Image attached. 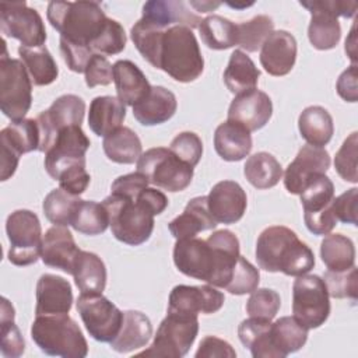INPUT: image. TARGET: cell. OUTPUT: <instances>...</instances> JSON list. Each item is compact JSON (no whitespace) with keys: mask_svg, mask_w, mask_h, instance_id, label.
Instances as JSON below:
<instances>
[{"mask_svg":"<svg viewBox=\"0 0 358 358\" xmlns=\"http://www.w3.org/2000/svg\"><path fill=\"white\" fill-rule=\"evenodd\" d=\"M274 22L268 15L260 14L249 21L236 24V45L246 52H256L273 32Z\"/></svg>","mask_w":358,"mask_h":358,"instance_id":"45","label":"cell"},{"mask_svg":"<svg viewBox=\"0 0 358 358\" xmlns=\"http://www.w3.org/2000/svg\"><path fill=\"white\" fill-rule=\"evenodd\" d=\"M157 69L179 83H192L201 76L204 60L197 39L189 27L173 25L164 31Z\"/></svg>","mask_w":358,"mask_h":358,"instance_id":"4","label":"cell"},{"mask_svg":"<svg viewBox=\"0 0 358 358\" xmlns=\"http://www.w3.org/2000/svg\"><path fill=\"white\" fill-rule=\"evenodd\" d=\"M18 55L35 85H49L57 78V64L45 45L38 48L20 46Z\"/></svg>","mask_w":358,"mask_h":358,"instance_id":"36","label":"cell"},{"mask_svg":"<svg viewBox=\"0 0 358 358\" xmlns=\"http://www.w3.org/2000/svg\"><path fill=\"white\" fill-rule=\"evenodd\" d=\"M176 108L175 94L165 87L154 85L141 101L133 105V116L143 126H155L168 122Z\"/></svg>","mask_w":358,"mask_h":358,"instance_id":"23","label":"cell"},{"mask_svg":"<svg viewBox=\"0 0 358 358\" xmlns=\"http://www.w3.org/2000/svg\"><path fill=\"white\" fill-rule=\"evenodd\" d=\"M281 306V298L277 291L270 288H256L250 292L246 302V312L250 317L274 319Z\"/></svg>","mask_w":358,"mask_h":358,"instance_id":"49","label":"cell"},{"mask_svg":"<svg viewBox=\"0 0 358 358\" xmlns=\"http://www.w3.org/2000/svg\"><path fill=\"white\" fill-rule=\"evenodd\" d=\"M0 57V108L4 116L11 120L24 119L32 103V81L18 59L7 55V46Z\"/></svg>","mask_w":358,"mask_h":358,"instance_id":"7","label":"cell"},{"mask_svg":"<svg viewBox=\"0 0 358 358\" xmlns=\"http://www.w3.org/2000/svg\"><path fill=\"white\" fill-rule=\"evenodd\" d=\"M124 117L126 106L116 96H96L90 103L88 126L99 137H105L119 129Z\"/></svg>","mask_w":358,"mask_h":358,"instance_id":"29","label":"cell"},{"mask_svg":"<svg viewBox=\"0 0 358 358\" xmlns=\"http://www.w3.org/2000/svg\"><path fill=\"white\" fill-rule=\"evenodd\" d=\"M46 15L60 38L90 49L109 20L95 1H50Z\"/></svg>","mask_w":358,"mask_h":358,"instance_id":"3","label":"cell"},{"mask_svg":"<svg viewBox=\"0 0 358 358\" xmlns=\"http://www.w3.org/2000/svg\"><path fill=\"white\" fill-rule=\"evenodd\" d=\"M113 236L130 246H138L150 239L154 229V213L138 199L109 194L103 201Z\"/></svg>","mask_w":358,"mask_h":358,"instance_id":"6","label":"cell"},{"mask_svg":"<svg viewBox=\"0 0 358 358\" xmlns=\"http://www.w3.org/2000/svg\"><path fill=\"white\" fill-rule=\"evenodd\" d=\"M296 60V41L288 31H273L262 45V67L274 77L288 74Z\"/></svg>","mask_w":358,"mask_h":358,"instance_id":"20","label":"cell"},{"mask_svg":"<svg viewBox=\"0 0 358 358\" xmlns=\"http://www.w3.org/2000/svg\"><path fill=\"white\" fill-rule=\"evenodd\" d=\"M14 308L7 298H1L0 351L7 358H18L25 351V341L14 323Z\"/></svg>","mask_w":358,"mask_h":358,"instance_id":"44","label":"cell"},{"mask_svg":"<svg viewBox=\"0 0 358 358\" xmlns=\"http://www.w3.org/2000/svg\"><path fill=\"white\" fill-rule=\"evenodd\" d=\"M81 199L67 190L59 187L49 192L42 203L45 217L55 225L67 227L71 224V218Z\"/></svg>","mask_w":358,"mask_h":358,"instance_id":"43","label":"cell"},{"mask_svg":"<svg viewBox=\"0 0 358 358\" xmlns=\"http://www.w3.org/2000/svg\"><path fill=\"white\" fill-rule=\"evenodd\" d=\"M137 172L144 175L148 183L168 192H182L193 179V168L164 147L143 152L137 161Z\"/></svg>","mask_w":358,"mask_h":358,"instance_id":"8","label":"cell"},{"mask_svg":"<svg viewBox=\"0 0 358 358\" xmlns=\"http://www.w3.org/2000/svg\"><path fill=\"white\" fill-rule=\"evenodd\" d=\"M357 154H358V133L352 131L341 144L334 157V168L341 179L357 183Z\"/></svg>","mask_w":358,"mask_h":358,"instance_id":"48","label":"cell"},{"mask_svg":"<svg viewBox=\"0 0 358 358\" xmlns=\"http://www.w3.org/2000/svg\"><path fill=\"white\" fill-rule=\"evenodd\" d=\"M80 253L71 232L66 227L55 225L49 228L42 239V262L53 268L73 274L74 262Z\"/></svg>","mask_w":358,"mask_h":358,"instance_id":"22","label":"cell"},{"mask_svg":"<svg viewBox=\"0 0 358 358\" xmlns=\"http://www.w3.org/2000/svg\"><path fill=\"white\" fill-rule=\"evenodd\" d=\"M298 129L302 138L313 147H324L333 137L334 123L331 115L322 106L305 108L298 117Z\"/></svg>","mask_w":358,"mask_h":358,"instance_id":"32","label":"cell"},{"mask_svg":"<svg viewBox=\"0 0 358 358\" xmlns=\"http://www.w3.org/2000/svg\"><path fill=\"white\" fill-rule=\"evenodd\" d=\"M85 113V102L74 94L59 96L53 103L36 116L39 129V148L46 152L55 143L57 133L69 126H81Z\"/></svg>","mask_w":358,"mask_h":358,"instance_id":"14","label":"cell"},{"mask_svg":"<svg viewBox=\"0 0 358 358\" xmlns=\"http://www.w3.org/2000/svg\"><path fill=\"white\" fill-rule=\"evenodd\" d=\"M169 150L180 161L194 168L203 155V143L196 133L182 131L171 141Z\"/></svg>","mask_w":358,"mask_h":358,"instance_id":"52","label":"cell"},{"mask_svg":"<svg viewBox=\"0 0 358 358\" xmlns=\"http://www.w3.org/2000/svg\"><path fill=\"white\" fill-rule=\"evenodd\" d=\"M239 256V241L229 229L215 231L206 241L176 239L173 246V263L182 274L224 289Z\"/></svg>","mask_w":358,"mask_h":358,"instance_id":"1","label":"cell"},{"mask_svg":"<svg viewBox=\"0 0 358 358\" xmlns=\"http://www.w3.org/2000/svg\"><path fill=\"white\" fill-rule=\"evenodd\" d=\"M320 257L330 271H344L355 263V246L343 234H327L320 243Z\"/></svg>","mask_w":358,"mask_h":358,"instance_id":"39","label":"cell"},{"mask_svg":"<svg viewBox=\"0 0 358 358\" xmlns=\"http://www.w3.org/2000/svg\"><path fill=\"white\" fill-rule=\"evenodd\" d=\"M141 18L154 24L158 28H169L173 25H185L192 28L199 27L200 17L192 13L186 3L173 0H151L143 6Z\"/></svg>","mask_w":358,"mask_h":358,"instance_id":"24","label":"cell"},{"mask_svg":"<svg viewBox=\"0 0 358 358\" xmlns=\"http://www.w3.org/2000/svg\"><path fill=\"white\" fill-rule=\"evenodd\" d=\"M31 337L46 355L84 358L88 354L87 340L69 313L36 316L31 326Z\"/></svg>","mask_w":358,"mask_h":358,"instance_id":"5","label":"cell"},{"mask_svg":"<svg viewBox=\"0 0 358 358\" xmlns=\"http://www.w3.org/2000/svg\"><path fill=\"white\" fill-rule=\"evenodd\" d=\"M76 308L94 340L110 343L117 336L123 322V312L102 294H81Z\"/></svg>","mask_w":358,"mask_h":358,"instance_id":"12","label":"cell"},{"mask_svg":"<svg viewBox=\"0 0 358 358\" xmlns=\"http://www.w3.org/2000/svg\"><path fill=\"white\" fill-rule=\"evenodd\" d=\"M71 275L81 294H102L106 287L105 263L92 252L80 250Z\"/></svg>","mask_w":358,"mask_h":358,"instance_id":"30","label":"cell"},{"mask_svg":"<svg viewBox=\"0 0 358 358\" xmlns=\"http://www.w3.org/2000/svg\"><path fill=\"white\" fill-rule=\"evenodd\" d=\"M60 52L67 67L74 73H84L88 62L95 55L88 46L77 45L60 38Z\"/></svg>","mask_w":358,"mask_h":358,"instance_id":"54","label":"cell"},{"mask_svg":"<svg viewBox=\"0 0 358 358\" xmlns=\"http://www.w3.org/2000/svg\"><path fill=\"white\" fill-rule=\"evenodd\" d=\"M152 336L150 319L138 310L123 312V322L117 336L109 343L110 348L120 354L131 352L144 347Z\"/></svg>","mask_w":358,"mask_h":358,"instance_id":"26","label":"cell"},{"mask_svg":"<svg viewBox=\"0 0 358 358\" xmlns=\"http://www.w3.org/2000/svg\"><path fill=\"white\" fill-rule=\"evenodd\" d=\"M102 147L108 159L116 164H134L143 154V145L138 136L126 126H120L105 136Z\"/></svg>","mask_w":358,"mask_h":358,"instance_id":"34","label":"cell"},{"mask_svg":"<svg viewBox=\"0 0 358 358\" xmlns=\"http://www.w3.org/2000/svg\"><path fill=\"white\" fill-rule=\"evenodd\" d=\"M215 227L217 222L207 207V196L192 199L183 213L168 224L169 232L176 239L194 238L199 232L214 229Z\"/></svg>","mask_w":358,"mask_h":358,"instance_id":"25","label":"cell"},{"mask_svg":"<svg viewBox=\"0 0 358 358\" xmlns=\"http://www.w3.org/2000/svg\"><path fill=\"white\" fill-rule=\"evenodd\" d=\"M256 260L260 268L299 277L315 266V255L298 235L282 225L266 228L256 242Z\"/></svg>","mask_w":358,"mask_h":358,"instance_id":"2","label":"cell"},{"mask_svg":"<svg viewBox=\"0 0 358 358\" xmlns=\"http://www.w3.org/2000/svg\"><path fill=\"white\" fill-rule=\"evenodd\" d=\"M211 357H227L235 358L236 352L232 345L215 336H207L200 341L199 350L196 351V358H211Z\"/></svg>","mask_w":358,"mask_h":358,"instance_id":"60","label":"cell"},{"mask_svg":"<svg viewBox=\"0 0 358 358\" xmlns=\"http://www.w3.org/2000/svg\"><path fill=\"white\" fill-rule=\"evenodd\" d=\"M238 336L253 358H278L271 341V320L249 316L239 324Z\"/></svg>","mask_w":358,"mask_h":358,"instance_id":"31","label":"cell"},{"mask_svg":"<svg viewBox=\"0 0 358 358\" xmlns=\"http://www.w3.org/2000/svg\"><path fill=\"white\" fill-rule=\"evenodd\" d=\"M303 220L306 228L313 235H327L337 225V220L331 210V203L316 213H303Z\"/></svg>","mask_w":358,"mask_h":358,"instance_id":"58","label":"cell"},{"mask_svg":"<svg viewBox=\"0 0 358 358\" xmlns=\"http://www.w3.org/2000/svg\"><path fill=\"white\" fill-rule=\"evenodd\" d=\"M259 281H260L259 270L250 262H248L243 256H239L236 266L234 268L232 277L228 285L225 287V289L234 295H245L255 291L259 285Z\"/></svg>","mask_w":358,"mask_h":358,"instance_id":"50","label":"cell"},{"mask_svg":"<svg viewBox=\"0 0 358 358\" xmlns=\"http://www.w3.org/2000/svg\"><path fill=\"white\" fill-rule=\"evenodd\" d=\"M6 232L10 241L8 260L14 266L24 267L36 263L42 252V228L39 218L29 210H15L6 221Z\"/></svg>","mask_w":358,"mask_h":358,"instance_id":"10","label":"cell"},{"mask_svg":"<svg viewBox=\"0 0 358 358\" xmlns=\"http://www.w3.org/2000/svg\"><path fill=\"white\" fill-rule=\"evenodd\" d=\"M0 28L6 36L18 39L21 46L38 48L46 41L42 17L25 1L0 4Z\"/></svg>","mask_w":358,"mask_h":358,"instance_id":"13","label":"cell"},{"mask_svg":"<svg viewBox=\"0 0 358 358\" xmlns=\"http://www.w3.org/2000/svg\"><path fill=\"white\" fill-rule=\"evenodd\" d=\"M225 296L217 287L207 285H176L168 299V312L194 315H210L218 312L224 305Z\"/></svg>","mask_w":358,"mask_h":358,"instance_id":"16","label":"cell"},{"mask_svg":"<svg viewBox=\"0 0 358 358\" xmlns=\"http://www.w3.org/2000/svg\"><path fill=\"white\" fill-rule=\"evenodd\" d=\"M1 145L10 148L20 157L22 154L38 151L39 148V129L36 119L11 120V123L0 131Z\"/></svg>","mask_w":358,"mask_h":358,"instance_id":"37","label":"cell"},{"mask_svg":"<svg viewBox=\"0 0 358 358\" xmlns=\"http://www.w3.org/2000/svg\"><path fill=\"white\" fill-rule=\"evenodd\" d=\"M337 94L347 102H357L358 87H357V64H351L344 70L336 84Z\"/></svg>","mask_w":358,"mask_h":358,"instance_id":"61","label":"cell"},{"mask_svg":"<svg viewBox=\"0 0 358 358\" xmlns=\"http://www.w3.org/2000/svg\"><path fill=\"white\" fill-rule=\"evenodd\" d=\"M73 305L70 282L56 274H42L36 282L35 316L66 315Z\"/></svg>","mask_w":358,"mask_h":358,"instance_id":"21","label":"cell"},{"mask_svg":"<svg viewBox=\"0 0 358 358\" xmlns=\"http://www.w3.org/2000/svg\"><path fill=\"white\" fill-rule=\"evenodd\" d=\"M357 200L358 189L352 187L338 197H334L331 201V210L337 221L344 224L357 225Z\"/></svg>","mask_w":358,"mask_h":358,"instance_id":"55","label":"cell"},{"mask_svg":"<svg viewBox=\"0 0 358 358\" xmlns=\"http://www.w3.org/2000/svg\"><path fill=\"white\" fill-rule=\"evenodd\" d=\"M84 74L85 84L90 88L96 85H109L113 81V66L105 56L95 53L88 62Z\"/></svg>","mask_w":358,"mask_h":358,"instance_id":"53","label":"cell"},{"mask_svg":"<svg viewBox=\"0 0 358 358\" xmlns=\"http://www.w3.org/2000/svg\"><path fill=\"white\" fill-rule=\"evenodd\" d=\"M308 340V329L294 316H282L271 323V341L278 358L301 350Z\"/></svg>","mask_w":358,"mask_h":358,"instance_id":"35","label":"cell"},{"mask_svg":"<svg viewBox=\"0 0 358 358\" xmlns=\"http://www.w3.org/2000/svg\"><path fill=\"white\" fill-rule=\"evenodd\" d=\"M330 166V155L322 147L303 145L295 159L287 166L284 186L288 193L301 194L308 182L316 175L326 173Z\"/></svg>","mask_w":358,"mask_h":358,"instance_id":"17","label":"cell"},{"mask_svg":"<svg viewBox=\"0 0 358 358\" xmlns=\"http://www.w3.org/2000/svg\"><path fill=\"white\" fill-rule=\"evenodd\" d=\"M77 232L84 235H99L103 234L109 225L108 211L103 204L94 200H81L74 211L70 224Z\"/></svg>","mask_w":358,"mask_h":358,"instance_id":"42","label":"cell"},{"mask_svg":"<svg viewBox=\"0 0 358 358\" xmlns=\"http://www.w3.org/2000/svg\"><path fill=\"white\" fill-rule=\"evenodd\" d=\"M299 196L303 213H316L326 208L333 201L334 185L326 173H320L308 182Z\"/></svg>","mask_w":358,"mask_h":358,"instance_id":"46","label":"cell"},{"mask_svg":"<svg viewBox=\"0 0 358 358\" xmlns=\"http://www.w3.org/2000/svg\"><path fill=\"white\" fill-rule=\"evenodd\" d=\"M310 13V22L308 27V38L315 49L329 50L337 46L341 38V27L337 17L313 10Z\"/></svg>","mask_w":358,"mask_h":358,"instance_id":"40","label":"cell"},{"mask_svg":"<svg viewBox=\"0 0 358 358\" xmlns=\"http://www.w3.org/2000/svg\"><path fill=\"white\" fill-rule=\"evenodd\" d=\"M273 115L270 96L259 90H252L236 95L228 109V120L239 123L249 131H256L266 126Z\"/></svg>","mask_w":358,"mask_h":358,"instance_id":"19","label":"cell"},{"mask_svg":"<svg viewBox=\"0 0 358 358\" xmlns=\"http://www.w3.org/2000/svg\"><path fill=\"white\" fill-rule=\"evenodd\" d=\"M345 53L350 56L352 64H357V36H355V24L352 25L348 38L345 39Z\"/></svg>","mask_w":358,"mask_h":358,"instance_id":"63","label":"cell"},{"mask_svg":"<svg viewBox=\"0 0 358 358\" xmlns=\"http://www.w3.org/2000/svg\"><path fill=\"white\" fill-rule=\"evenodd\" d=\"M292 313L308 330L317 329L327 320L330 301L323 278L316 274H303L294 281Z\"/></svg>","mask_w":358,"mask_h":358,"instance_id":"11","label":"cell"},{"mask_svg":"<svg viewBox=\"0 0 358 358\" xmlns=\"http://www.w3.org/2000/svg\"><path fill=\"white\" fill-rule=\"evenodd\" d=\"M243 173L253 187L270 189L280 182L282 168L274 155L260 151L246 159Z\"/></svg>","mask_w":358,"mask_h":358,"instance_id":"38","label":"cell"},{"mask_svg":"<svg viewBox=\"0 0 358 358\" xmlns=\"http://www.w3.org/2000/svg\"><path fill=\"white\" fill-rule=\"evenodd\" d=\"M323 281L329 296L341 299L348 298L355 301L358 294V278H357V267L352 266L344 271H330L327 270L323 275Z\"/></svg>","mask_w":358,"mask_h":358,"instance_id":"47","label":"cell"},{"mask_svg":"<svg viewBox=\"0 0 358 358\" xmlns=\"http://www.w3.org/2000/svg\"><path fill=\"white\" fill-rule=\"evenodd\" d=\"M214 148L224 161H241L252 150L250 131L239 123L227 120L215 129Z\"/></svg>","mask_w":358,"mask_h":358,"instance_id":"27","label":"cell"},{"mask_svg":"<svg viewBox=\"0 0 358 358\" xmlns=\"http://www.w3.org/2000/svg\"><path fill=\"white\" fill-rule=\"evenodd\" d=\"M91 141L81 126H69L57 133L53 145L45 152V169L57 180L66 171L85 165V152Z\"/></svg>","mask_w":358,"mask_h":358,"instance_id":"15","label":"cell"},{"mask_svg":"<svg viewBox=\"0 0 358 358\" xmlns=\"http://www.w3.org/2000/svg\"><path fill=\"white\" fill-rule=\"evenodd\" d=\"M190 6L194 7L200 13H210L214 8L220 7L221 3H211V1H190Z\"/></svg>","mask_w":358,"mask_h":358,"instance_id":"64","label":"cell"},{"mask_svg":"<svg viewBox=\"0 0 358 358\" xmlns=\"http://www.w3.org/2000/svg\"><path fill=\"white\" fill-rule=\"evenodd\" d=\"M148 186V180L140 172H133L116 178L110 186L112 194H119L127 199H137V196Z\"/></svg>","mask_w":358,"mask_h":358,"instance_id":"57","label":"cell"},{"mask_svg":"<svg viewBox=\"0 0 358 358\" xmlns=\"http://www.w3.org/2000/svg\"><path fill=\"white\" fill-rule=\"evenodd\" d=\"M18 161H20L18 154H15L10 148L1 145V182H6L15 173Z\"/></svg>","mask_w":358,"mask_h":358,"instance_id":"62","label":"cell"},{"mask_svg":"<svg viewBox=\"0 0 358 358\" xmlns=\"http://www.w3.org/2000/svg\"><path fill=\"white\" fill-rule=\"evenodd\" d=\"M203 43L214 50L229 49L236 45V24L221 15H208L199 24Z\"/></svg>","mask_w":358,"mask_h":358,"instance_id":"41","label":"cell"},{"mask_svg":"<svg viewBox=\"0 0 358 358\" xmlns=\"http://www.w3.org/2000/svg\"><path fill=\"white\" fill-rule=\"evenodd\" d=\"M302 7L308 11L319 10L329 13L334 17H345L351 18L355 15L358 3L357 1H343V0H310V1H299Z\"/></svg>","mask_w":358,"mask_h":358,"instance_id":"56","label":"cell"},{"mask_svg":"<svg viewBox=\"0 0 358 358\" xmlns=\"http://www.w3.org/2000/svg\"><path fill=\"white\" fill-rule=\"evenodd\" d=\"M259 77L260 71L253 60L243 50H234L224 71V83L229 92L239 95L255 90Z\"/></svg>","mask_w":358,"mask_h":358,"instance_id":"33","label":"cell"},{"mask_svg":"<svg viewBox=\"0 0 358 358\" xmlns=\"http://www.w3.org/2000/svg\"><path fill=\"white\" fill-rule=\"evenodd\" d=\"M113 83L117 98L130 106L141 101L151 90L144 73L130 60H117L113 64Z\"/></svg>","mask_w":358,"mask_h":358,"instance_id":"28","label":"cell"},{"mask_svg":"<svg viewBox=\"0 0 358 358\" xmlns=\"http://www.w3.org/2000/svg\"><path fill=\"white\" fill-rule=\"evenodd\" d=\"M126 48V34L123 27L109 18L101 35L92 42L91 50L98 55H117Z\"/></svg>","mask_w":358,"mask_h":358,"instance_id":"51","label":"cell"},{"mask_svg":"<svg viewBox=\"0 0 358 358\" xmlns=\"http://www.w3.org/2000/svg\"><path fill=\"white\" fill-rule=\"evenodd\" d=\"M199 333V319L194 315L168 312L159 323L157 334L148 350L138 352L141 357L180 358L187 354Z\"/></svg>","mask_w":358,"mask_h":358,"instance_id":"9","label":"cell"},{"mask_svg":"<svg viewBox=\"0 0 358 358\" xmlns=\"http://www.w3.org/2000/svg\"><path fill=\"white\" fill-rule=\"evenodd\" d=\"M91 176L87 172L85 165H78L74 166L69 171H66L59 179L57 182L60 183V187L67 190L71 194L80 196L81 193H84L90 185Z\"/></svg>","mask_w":358,"mask_h":358,"instance_id":"59","label":"cell"},{"mask_svg":"<svg viewBox=\"0 0 358 358\" xmlns=\"http://www.w3.org/2000/svg\"><path fill=\"white\" fill-rule=\"evenodd\" d=\"M246 206V193L242 186L234 180H221L215 183L207 196L208 211L217 224L238 222L243 217Z\"/></svg>","mask_w":358,"mask_h":358,"instance_id":"18","label":"cell"}]
</instances>
